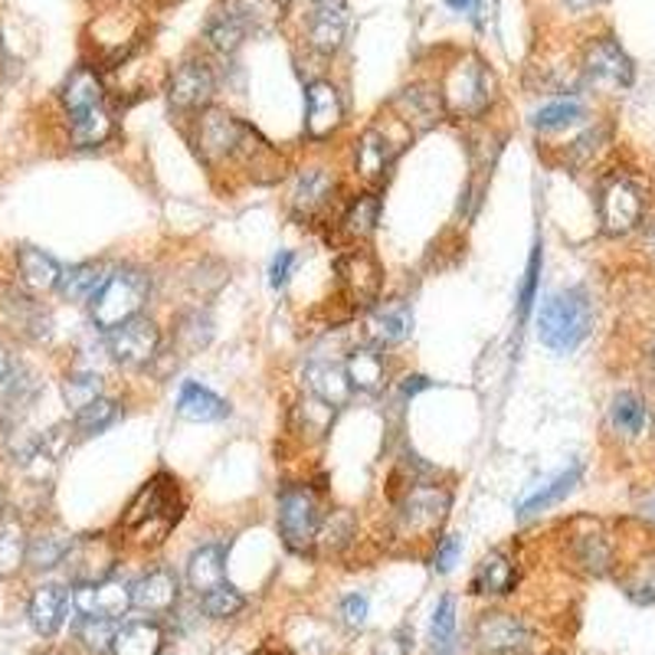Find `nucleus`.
Listing matches in <instances>:
<instances>
[{
    "label": "nucleus",
    "mask_w": 655,
    "mask_h": 655,
    "mask_svg": "<svg viewBox=\"0 0 655 655\" xmlns=\"http://www.w3.org/2000/svg\"><path fill=\"white\" fill-rule=\"evenodd\" d=\"M345 121V102L338 96V89L325 79L308 82L305 89V131L311 141H325L331 138Z\"/></svg>",
    "instance_id": "13"
},
{
    "label": "nucleus",
    "mask_w": 655,
    "mask_h": 655,
    "mask_svg": "<svg viewBox=\"0 0 655 655\" xmlns=\"http://www.w3.org/2000/svg\"><path fill=\"white\" fill-rule=\"evenodd\" d=\"M256 655H286V653H282V649H276V646H262Z\"/></svg>",
    "instance_id": "61"
},
{
    "label": "nucleus",
    "mask_w": 655,
    "mask_h": 655,
    "mask_svg": "<svg viewBox=\"0 0 655 655\" xmlns=\"http://www.w3.org/2000/svg\"><path fill=\"white\" fill-rule=\"evenodd\" d=\"M296 262L298 259L292 249H279V256L272 259V269H269V282H272V289H282V286L289 282V276H292Z\"/></svg>",
    "instance_id": "54"
},
{
    "label": "nucleus",
    "mask_w": 655,
    "mask_h": 655,
    "mask_svg": "<svg viewBox=\"0 0 655 655\" xmlns=\"http://www.w3.org/2000/svg\"><path fill=\"white\" fill-rule=\"evenodd\" d=\"M584 476V466L580 463H574L570 469H564L560 476H554L550 482H544L540 488H535L532 495H525L522 502H518V518H532L537 512H544V508H550V505H557L560 498H567L570 492H574V485L580 482Z\"/></svg>",
    "instance_id": "30"
},
{
    "label": "nucleus",
    "mask_w": 655,
    "mask_h": 655,
    "mask_svg": "<svg viewBox=\"0 0 655 655\" xmlns=\"http://www.w3.org/2000/svg\"><path fill=\"white\" fill-rule=\"evenodd\" d=\"M148 298V279L135 269H121V272H112L102 289L92 296V321L96 328L102 331H112L125 321H131L141 305Z\"/></svg>",
    "instance_id": "4"
},
{
    "label": "nucleus",
    "mask_w": 655,
    "mask_h": 655,
    "mask_svg": "<svg viewBox=\"0 0 655 655\" xmlns=\"http://www.w3.org/2000/svg\"><path fill=\"white\" fill-rule=\"evenodd\" d=\"M584 72L603 92H623L633 86V60L613 37H599L584 53Z\"/></svg>",
    "instance_id": "9"
},
{
    "label": "nucleus",
    "mask_w": 655,
    "mask_h": 655,
    "mask_svg": "<svg viewBox=\"0 0 655 655\" xmlns=\"http://www.w3.org/2000/svg\"><path fill=\"white\" fill-rule=\"evenodd\" d=\"M626 596L643 603V606H653L655 603V560H643L636 564V570L629 574L626 580Z\"/></svg>",
    "instance_id": "47"
},
{
    "label": "nucleus",
    "mask_w": 655,
    "mask_h": 655,
    "mask_svg": "<svg viewBox=\"0 0 655 655\" xmlns=\"http://www.w3.org/2000/svg\"><path fill=\"white\" fill-rule=\"evenodd\" d=\"M459 554H463V540H459L456 535L443 537V540L436 544V554H433V567H436L439 574H449V570L456 567Z\"/></svg>",
    "instance_id": "53"
},
{
    "label": "nucleus",
    "mask_w": 655,
    "mask_h": 655,
    "mask_svg": "<svg viewBox=\"0 0 655 655\" xmlns=\"http://www.w3.org/2000/svg\"><path fill=\"white\" fill-rule=\"evenodd\" d=\"M69 547H72V537L66 535V532H60V528L40 532V535L27 540V560H30L37 570H50V567H57V564L66 560Z\"/></svg>",
    "instance_id": "36"
},
{
    "label": "nucleus",
    "mask_w": 655,
    "mask_h": 655,
    "mask_svg": "<svg viewBox=\"0 0 655 655\" xmlns=\"http://www.w3.org/2000/svg\"><path fill=\"white\" fill-rule=\"evenodd\" d=\"M72 603L82 616H102V619H119L131 606V587L119 580H99V584H79Z\"/></svg>",
    "instance_id": "18"
},
{
    "label": "nucleus",
    "mask_w": 655,
    "mask_h": 655,
    "mask_svg": "<svg viewBox=\"0 0 655 655\" xmlns=\"http://www.w3.org/2000/svg\"><path fill=\"white\" fill-rule=\"evenodd\" d=\"M400 148H404V141H397L390 135V128H380V125L367 128L360 135L358 151H355V168H358L360 178L367 180L370 187L384 183L387 171L394 168V161L400 155Z\"/></svg>",
    "instance_id": "14"
},
{
    "label": "nucleus",
    "mask_w": 655,
    "mask_h": 655,
    "mask_svg": "<svg viewBox=\"0 0 655 655\" xmlns=\"http://www.w3.org/2000/svg\"><path fill=\"white\" fill-rule=\"evenodd\" d=\"M50 655H62V653H50Z\"/></svg>",
    "instance_id": "64"
},
{
    "label": "nucleus",
    "mask_w": 655,
    "mask_h": 655,
    "mask_svg": "<svg viewBox=\"0 0 655 655\" xmlns=\"http://www.w3.org/2000/svg\"><path fill=\"white\" fill-rule=\"evenodd\" d=\"M591 328H594V308H591V298L584 289L557 292L540 305L537 338L544 348H550L557 355L577 351L587 341Z\"/></svg>",
    "instance_id": "2"
},
{
    "label": "nucleus",
    "mask_w": 655,
    "mask_h": 655,
    "mask_svg": "<svg viewBox=\"0 0 655 655\" xmlns=\"http://www.w3.org/2000/svg\"><path fill=\"white\" fill-rule=\"evenodd\" d=\"M643 210H646V197L636 180H609L599 193V224H603V234L609 237H623L636 230L643 220Z\"/></svg>",
    "instance_id": "7"
},
{
    "label": "nucleus",
    "mask_w": 655,
    "mask_h": 655,
    "mask_svg": "<svg viewBox=\"0 0 655 655\" xmlns=\"http://www.w3.org/2000/svg\"><path fill=\"white\" fill-rule=\"evenodd\" d=\"M305 384L311 390V397H318L321 404L341 410L348 400H351V380H348V370L338 367V364H328V360H315L305 367Z\"/></svg>",
    "instance_id": "20"
},
{
    "label": "nucleus",
    "mask_w": 655,
    "mask_h": 655,
    "mask_svg": "<svg viewBox=\"0 0 655 655\" xmlns=\"http://www.w3.org/2000/svg\"><path fill=\"white\" fill-rule=\"evenodd\" d=\"M220 10L237 20L242 33H266L282 17V0H224Z\"/></svg>",
    "instance_id": "29"
},
{
    "label": "nucleus",
    "mask_w": 655,
    "mask_h": 655,
    "mask_svg": "<svg viewBox=\"0 0 655 655\" xmlns=\"http://www.w3.org/2000/svg\"><path fill=\"white\" fill-rule=\"evenodd\" d=\"M646 423H649V410H646V404H643L636 394H616V397H613L609 426H613L619 436L633 439V436H639V433L646 429Z\"/></svg>",
    "instance_id": "37"
},
{
    "label": "nucleus",
    "mask_w": 655,
    "mask_h": 655,
    "mask_svg": "<svg viewBox=\"0 0 655 655\" xmlns=\"http://www.w3.org/2000/svg\"><path fill=\"white\" fill-rule=\"evenodd\" d=\"M321 508L318 498L308 485H289L279 495V535L286 540L289 550L305 554L315 547L318 528H321Z\"/></svg>",
    "instance_id": "5"
},
{
    "label": "nucleus",
    "mask_w": 655,
    "mask_h": 655,
    "mask_svg": "<svg viewBox=\"0 0 655 655\" xmlns=\"http://www.w3.org/2000/svg\"><path fill=\"white\" fill-rule=\"evenodd\" d=\"M335 272H338L341 292L355 308H374V301L380 298V289H384V269L374 252L367 249L345 252L335 262Z\"/></svg>",
    "instance_id": "8"
},
{
    "label": "nucleus",
    "mask_w": 655,
    "mask_h": 655,
    "mask_svg": "<svg viewBox=\"0 0 655 655\" xmlns=\"http://www.w3.org/2000/svg\"><path fill=\"white\" fill-rule=\"evenodd\" d=\"M456 13H469L473 7H476V0H446Z\"/></svg>",
    "instance_id": "57"
},
{
    "label": "nucleus",
    "mask_w": 655,
    "mask_h": 655,
    "mask_svg": "<svg viewBox=\"0 0 655 655\" xmlns=\"http://www.w3.org/2000/svg\"><path fill=\"white\" fill-rule=\"evenodd\" d=\"M653 360H655V345H653Z\"/></svg>",
    "instance_id": "63"
},
{
    "label": "nucleus",
    "mask_w": 655,
    "mask_h": 655,
    "mask_svg": "<svg viewBox=\"0 0 655 655\" xmlns=\"http://www.w3.org/2000/svg\"><path fill=\"white\" fill-rule=\"evenodd\" d=\"M456 643V596H443L433 613V649L436 655H453Z\"/></svg>",
    "instance_id": "41"
},
{
    "label": "nucleus",
    "mask_w": 655,
    "mask_h": 655,
    "mask_svg": "<svg viewBox=\"0 0 655 655\" xmlns=\"http://www.w3.org/2000/svg\"><path fill=\"white\" fill-rule=\"evenodd\" d=\"M165 633L158 623H128L125 629H116L112 649L116 655H161Z\"/></svg>",
    "instance_id": "31"
},
{
    "label": "nucleus",
    "mask_w": 655,
    "mask_h": 655,
    "mask_svg": "<svg viewBox=\"0 0 655 655\" xmlns=\"http://www.w3.org/2000/svg\"><path fill=\"white\" fill-rule=\"evenodd\" d=\"M7 370H10V360H7V351L0 348V380L7 377Z\"/></svg>",
    "instance_id": "60"
},
{
    "label": "nucleus",
    "mask_w": 655,
    "mask_h": 655,
    "mask_svg": "<svg viewBox=\"0 0 655 655\" xmlns=\"http://www.w3.org/2000/svg\"><path fill=\"white\" fill-rule=\"evenodd\" d=\"M478 646L485 655H528L532 633L508 613H488L478 623Z\"/></svg>",
    "instance_id": "16"
},
{
    "label": "nucleus",
    "mask_w": 655,
    "mask_h": 655,
    "mask_svg": "<svg viewBox=\"0 0 655 655\" xmlns=\"http://www.w3.org/2000/svg\"><path fill=\"white\" fill-rule=\"evenodd\" d=\"M178 414L190 423H217V419L230 417V404L224 397H217L214 390L183 380L178 394Z\"/></svg>",
    "instance_id": "28"
},
{
    "label": "nucleus",
    "mask_w": 655,
    "mask_h": 655,
    "mask_svg": "<svg viewBox=\"0 0 655 655\" xmlns=\"http://www.w3.org/2000/svg\"><path fill=\"white\" fill-rule=\"evenodd\" d=\"M335 193V178L325 168H308L301 171L292 187V214L298 220H311L315 214L325 210V204Z\"/></svg>",
    "instance_id": "24"
},
{
    "label": "nucleus",
    "mask_w": 655,
    "mask_h": 655,
    "mask_svg": "<svg viewBox=\"0 0 655 655\" xmlns=\"http://www.w3.org/2000/svg\"><path fill=\"white\" fill-rule=\"evenodd\" d=\"M577 554H580V564H587L594 574H603L609 567V544H606V537L584 535L577 540Z\"/></svg>",
    "instance_id": "51"
},
{
    "label": "nucleus",
    "mask_w": 655,
    "mask_h": 655,
    "mask_svg": "<svg viewBox=\"0 0 655 655\" xmlns=\"http://www.w3.org/2000/svg\"><path fill=\"white\" fill-rule=\"evenodd\" d=\"M161 348V331L151 318L135 315L119 328L109 331V351L119 360L121 367H141L158 355Z\"/></svg>",
    "instance_id": "12"
},
{
    "label": "nucleus",
    "mask_w": 655,
    "mask_h": 655,
    "mask_svg": "<svg viewBox=\"0 0 655 655\" xmlns=\"http://www.w3.org/2000/svg\"><path fill=\"white\" fill-rule=\"evenodd\" d=\"M180 512H183V498H180L178 478L158 473L128 502L121 515V532L141 547H158L180 522Z\"/></svg>",
    "instance_id": "1"
},
{
    "label": "nucleus",
    "mask_w": 655,
    "mask_h": 655,
    "mask_svg": "<svg viewBox=\"0 0 655 655\" xmlns=\"http://www.w3.org/2000/svg\"><path fill=\"white\" fill-rule=\"evenodd\" d=\"M187 580L197 591V596L220 587L227 580V547L224 544H204V547H197L190 554V564H187Z\"/></svg>",
    "instance_id": "26"
},
{
    "label": "nucleus",
    "mask_w": 655,
    "mask_h": 655,
    "mask_svg": "<svg viewBox=\"0 0 655 655\" xmlns=\"http://www.w3.org/2000/svg\"><path fill=\"white\" fill-rule=\"evenodd\" d=\"M439 99H443L446 116L478 119L495 99V79H492L488 66L478 57H463V60L453 62L443 76Z\"/></svg>",
    "instance_id": "3"
},
{
    "label": "nucleus",
    "mask_w": 655,
    "mask_h": 655,
    "mask_svg": "<svg viewBox=\"0 0 655 655\" xmlns=\"http://www.w3.org/2000/svg\"><path fill=\"white\" fill-rule=\"evenodd\" d=\"M387 112L410 135H423V131L436 128V121L446 116L439 89H433V86H407V89H400L390 99Z\"/></svg>",
    "instance_id": "11"
},
{
    "label": "nucleus",
    "mask_w": 655,
    "mask_h": 655,
    "mask_svg": "<svg viewBox=\"0 0 655 655\" xmlns=\"http://www.w3.org/2000/svg\"><path fill=\"white\" fill-rule=\"evenodd\" d=\"M537 282H540V242L532 249V259H528V269H525V282H522V292H518V318L525 321L535 308L537 296Z\"/></svg>",
    "instance_id": "49"
},
{
    "label": "nucleus",
    "mask_w": 655,
    "mask_h": 655,
    "mask_svg": "<svg viewBox=\"0 0 655 655\" xmlns=\"http://www.w3.org/2000/svg\"><path fill=\"white\" fill-rule=\"evenodd\" d=\"M643 515H646L649 522H655V495H649V498L643 502Z\"/></svg>",
    "instance_id": "58"
},
{
    "label": "nucleus",
    "mask_w": 655,
    "mask_h": 655,
    "mask_svg": "<svg viewBox=\"0 0 655 655\" xmlns=\"http://www.w3.org/2000/svg\"><path fill=\"white\" fill-rule=\"evenodd\" d=\"M217 92V76L207 60H183L171 72L168 99L175 112H200Z\"/></svg>",
    "instance_id": "10"
},
{
    "label": "nucleus",
    "mask_w": 655,
    "mask_h": 655,
    "mask_svg": "<svg viewBox=\"0 0 655 655\" xmlns=\"http://www.w3.org/2000/svg\"><path fill=\"white\" fill-rule=\"evenodd\" d=\"M62 397L69 404V410H82L89 407L92 400L102 397V377L99 374H89V370H79V374H69L66 384H62Z\"/></svg>",
    "instance_id": "40"
},
{
    "label": "nucleus",
    "mask_w": 655,
    "mask_h": 655,
    "mask_svg": "<svg viewBox=\"0 0 655 655\" xmlns=\"http://www.w3.org/2000/svg\"><path fill=\"white\" fill-rule=\"evenodd\" d=\"M345 370H348L351 387H358L364 394H377V390L384 387V380H387V364L380 358V351H374V348H358V351H351Z\"/></svg>",
    "instance_id": "34"
},
{
    "label": "nucleus",
    "mask_w": 655,
    "mask_h": 655,
    "mask_svg": "<svg viewBox=\"0 0 655 655\" xmlns=\"http://www.w3.org/2000/svg\"><path fill=\"white\" fill-rule=\"evenodd\" d=\"M207 40L220 50V53H237L239 47H242V40H246V33H242V27H239L237 20H230L220 7L207 17Z\"/></svg>",
    "instance_id": "42"
},
{
    "label": "nucleus",
    "mask_w": 655,
    "mask_h": 655,
    "mask_svg": "<svg viewBox=\"0 0 655 655\" xmlns=\"http://www.w3.org/2000/svg\"><path fill=\"white\" fill-rule=\"evenodd\" d=\"M109 276H106V269L99 266V262H79V266H72V269H62L60 276V296L69 298V301H86V298H92L99 289H102V282H106Z\"/></svg>",
    "instance_id": "35"
},
{
    "label": "nucleus",
    "mask_w": 655,
    "mask_h": 655,
    "mask_svg": "<svg viewBox=\"0 0 655 655\" xmlns=\"http://www.w3.org/2000/svg\"><path fill=\"white\" fill-rule=\"evenodd\" d=\"M584 119V106L580 102H574V99H557V102H547L544 109H537L535 125L537 131H557V128H567V125H574V121Z\"/></svg>",
    "instance_id": "43"
},
{
    "label": "nucleus",
    "mask_w": 655,
    "mask_h": 655,
    "mask_svg": "<svg viewBox=\"0 0 655 655\" xmlns=\"http://www.w3.org/2000/svg\"><path fill=\"white\" fill-rule=\"evenodd\" d=\"M69 138L76 148H99L112 138V116L106 106L89 109L82 116H69Z\"/></svg>",
    "instance_id": "33"
},
{
    "label": "nucleus",
    "mask_w": 655,
    "mask_h": 655,
    "mask_svg": "<svg viewBox=\"0 0 655 655\" xmlns=\"http://www.w3.org/2000/svg\"><path fill=\"white\" fill-rule=\"evenodd\" d=\"M355 535V518L348 512H331V518H321V528H318V540L315 544H331V547H341L348 544Z\"/></svg>",
    "instance_id": "48"
},
{
    "label": "nucleus",
    "mask_w": 655,
    "mask_h": 655,
    "mask_svg": "<svg viewBox=\"0 0 655 655\" xmlns=\"http://www.w3.org/2000/svg\"><path fill=\"white\" fill-rule=\"evenodd\" d=\"M204 325H210L200 311H190V315H183L180 318V328H178V338L180 341H187L183 345V351L190 355V351H197V348H204L207 341H210V328H204Z\"/></svg>",
    "instance_id": "52"
},
{
    "label": "nucleus",
    "mask_w": 655,
    "mask_h": 655,
    "mask_svg": "<svg viewBox=\"0 0 655 655\" xmlns=\"http://www.w3.org/2000/svg\"><path fill=\"white\" fill-rule=\"evenodd\" d=\"M426 387H429V380H426V377H419V374H414V377H407V380H404V397H414V394L426 390Z\"/></svg>",
    "instance_id": "56"
},
{
    "label": "nucleus",
    "mask_w": 655,
    "mask_h": 655,
    "mask_svg": "<svg viewBox=\"0 0 655 655\" xmlns=\"http://www.w3.org/2000/svg\"><path fill=\"white\" fill-rule=\"evenodd\" d=\"M112 639H116V626L112 619H102V616H82L79 623V643L92 653H106L112 649Z\"/></svg>",
    "instance_id": "46"
},
{
    "label": "nucleus",
    "mask_w": 655,
    "mask_h": 655,
    "mask_svg": "<svg viewBox=\"0 0 655 655\" xmlns=\"http://www.w3.org/2000/svg\"><path fill=\"white\" fill-rule=\"evenodd\" d=\"M62 106L69 116H82L89 109L106 106V82L99 79V72L89 66L72 69L69 79L62 82Z\"/></svg>",
    "instance_id": "23"
},
{
    "label": "nucleus",
    "mask_w": 655,
    "mask_h": 655,
    "mask_svg": "<svg viewBox=\"0 0 655 655\" xmlns=\"http://www.w3.org/2000/svg\"><path fill=\"white\" fill-rule=\"evenodd\" d=\"M449 512V492L439 485H410L400 508H397V528L404 537L433 535Z\"/></svg>",
    "instance_id": "6"
},
{
    "label": "nucleus",
    "mask_w": 655,
    "mask_h": 655,
    "mask_svg": "<svg viewBox=\"0 0 655 655\" xmlns=\"http://www.w3.org/2000/svg\"><path fill=\"white\" fill-rule=\"evenodd\" d=\"M200 606H204V613L210 619H230V616H237L239 609L246 606V599H242L237 587H230L224 580L220 587H214V591H207V594L200 596Z\"/></svg>",
    "instance_id": "45"
},
{
    "label": "nucleus",
    "mask_w": 655,
    "mask_h": 655,
    "mask_svg": "<svg viewBox=\"0 0 655 655\" xmlns=\"http://www.w3.org/2000/svg\"><path fill=\"white\" fill-rule=\"evenodd\" d=\"M599 0H567V7H574V10H584V7H594Z\"/></svg>",
    "instance_id": "59"
},
{
    "label": "nucleus",
    "mask_w": 655,
    "mask_h": 655,
    "mask_svg": "<svg viewBox=\"0 0 655 655\" xmlns=\"http://www.w3.org/2000/svg\"><path fill=\"white\" fill-rule=\"evenodd\" d=\"M178 603V577L171 570H151L131 587V606L148 616H165Z\"/></svg>",
    "instance_id": "19"
},
{
    "label": "nucleus",
    "mask_w": 655,
    "mask_h": 655,
    "mask_svg": "<svg viewBox=\"0 0 655 655\" xmlns=\"http://www.w3.org/2000/svg\"><path fill=\"white\" fill-rule=\"evenodd\" d=\"M348 33V0H315L311 20H308V43L311 50L331 57Z\"/></svg>",
    "instance_id": "17"
},
{
    "label": "nucleus",
    "mask_w": 655,
    "mask_h": 655,
    "mask_svg": "<svg viewBox=\"0 0 655 655\" xmlns=\"http://www.w3.org/2000/svg\"><path fill=\"white\" fill-rule=\"evenodd\" d=\"M27 560V535L20 522H0V577H13Z\"/></svg>",
    "instance_id": "39"
},
{
    "label": "nucleus",
    "mask_w": 655,
    "mask_h": 655,
    "mask_svg": "<svg viewBox=\"0 0 655 655\" xmlns=\"http://www.w3.org/2000/svg\"><path fill=\"white\" fill-rule=\"evenodd\" d=\"M116 419H119V404L99 397V400H92L89 407H82V410L76 414V429H79L82 436H99V433L109 429Z\"/></svg>",
    "instance_id": "44"
},
{
    "label": "nucleus",
    "mask_w": 655,
    "mask_h": 655,
    "mask_svg": "<svg viewBox=\"0 0 655 655\" xmlns=\"http://www.w3.org/2000/svg\"><path fill=\"white\" fill-rule=\"evenodd\" d=\"M341 616H345L348 626H364V619H367V596H345L341 599Z\"/></svg>",
    "instance_id": "55"
},
{
    "label": "nucleus",
    "mask_w": 655,
    "mask_h": 655,
    "mask_svg": "<svg viewBox=\"0 0 655 655\" xmlns=\"http://www.w3.org/2000/svg\"><path fill=\"white\" fill-rule=\"evenodd\" d=\"M367 328H370V338L377 345H400L414 331V311H410V305L404 298L384 301V305H377L370 311Z\"/></svg>",
    "instance_id": "21"
},
{
    "label": "nucleus",
    "mask_w": 655,
    "mask_h": 655,
    "mask_svg": "<svg viewBox=\"0 0 655 655\" xmlns=\"http://www.w3.org/2000/svg\"><path fill=\"white\" fill-rule=\"evenodd\" d=\"M17 269H20L23 286L33 289V292H50V289L60 286V262L37 246H20L17 249Z\"/></svg>",
    "instance_id": "27"
},
{
    "label": "nucleus",
    "mask_w": 655,
    "mask_h": 655,
    "mask_svg": "<svg viewBox=\"0 0 655 655\" xmlns=\"http://www.w3.org/2000/svg\"><path fill=\"white\" fill-rule=\"evenodd\" d=\"M0 308H3V325H7V331H13V335H23V338H43L47 331H50V315L33 301V298L20 296V292H3V301H0Z\"/></svg>",
    "instance_id": "22"
},
{
    "label": "nucleus",
    "mask_w": 655,
    "mask_h": 655,
    "mask_svg": "<svg viewBox=\"0 0 655 655\" xmlns=\"http://www.w3.org/2000/svg\"><path fill=\"white\" fill-rule=\"evenodd\" d=\"M66 609H69V594L62 591L60 584H43L37 594L30 596L27 616H30V626L40 636H57L60 626L66 623Z\"/></svg>",
    "instance_id": "25"
},
{
    "label": "nucleus",
    "mask_w": 655,
    "mask_h": 655,
    "mask_svg": "<svg viewBox=\"0 0 655 655\" xmlns=\"http://www.w3.org/2000/svg\"><path fill=\"white\" fill-rule=\"evenodd\" d=\"M377 217H380V200L377 193H360L348 204L345 217H341V230L348 239H367L377 230Z\"/></svg>",
    "instance_id": "38"
},
{
    "label": "nucleus",
    "mask_w": 655,
    "mask_h": 655,
    "mask_svg": "<svg viewBox=\"0 0 655 655\" xmlns=\"http://www.w3.org/2000/svg\"><path fill=\"white\" fill-rule=\"evenodd\" d=\"M298 417H301L305 433L325 436L328 426H331V419H335V407H328V404H321L318 397H311V400H305V404L298 407Z\"/></svg>",
    "instance_id": "50"
},
{
    "label": "nucleus",
    "mask_w": 655,
    "mask_h": 655,
    "mask_svg": "<svg viewBox=\"0 0 655 655\" xmlns=\"http://www.w3.org/2000/svg\"><path fill=\"white\" fill-rule=\"evenodd\" d=\"M66 564L72 570L76 584H99L109 577V570L116 567V544L106 535H86L72 540Z\"/></svg>",
    "instance_id": "15"
},
{
    "label": "nucleus",
    "mask_w": 655,
    "mask_h": 655,
    "mask_svg": "<svg viewBox=\"0 0 655 655\" xmlns=\"http://www.w3.org/2000/svg\"><path fill=\"white\" fill-rule=\"evenodd\" d=\"M515 587V567L505 554H488L482 564L476 567V577H473V594L482 596H502L508 594Z\"/></svg>",
    "instance_id": "32"
},
{
    "label": "nucleus",
    "mask_w": 655,
    "mask_h": 655,
    "mask_svg": "<svg viewBox=\"0 0 655 655\" xmlns=\"http://www.w3.org/2000/svg\"><path fill=\"white\" fill-rule=\"evenodd\" d=\"M649 249H653V256H655V227L649 230Z\"/></svg>",
    "instance_id": "62"
}]
</instances>
